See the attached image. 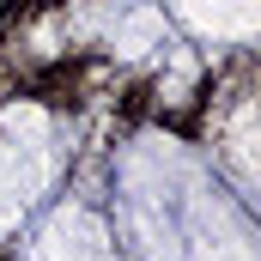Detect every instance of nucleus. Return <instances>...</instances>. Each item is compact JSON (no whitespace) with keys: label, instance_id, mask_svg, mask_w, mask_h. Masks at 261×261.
Segmentation results:
<instances>
[]
</instances>
